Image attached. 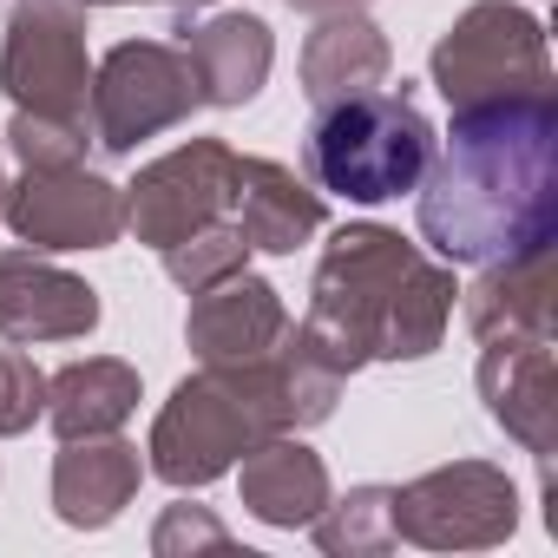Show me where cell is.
<instances>
[{"mask_svg":"<svg viewBox=\"0 0 558 558\" xmlns=\"http://www.w3.org/2000/svg\"><path fill=\"white\" fill-rule=\"evenodd\" d=\"M427 158H434L427 119L388 93H355V99L329 106L310 138L316 178L355 204H388V197L414 191L427 178Z\"/></svg>","mask_w":558,"mask_h":558,"instance_id":"2","label":"cell"},{"mask_svg":"<svg viewBox=\"0 0 558 558\" xmlns=\"http://www.w3.org/2000/svg\"><path fill=\"white\" fill-rule=\"evenodd\" d=\"M421 223L440 256L493 263L551 230V112L486 106L453 125V145L427 184Z\"/></svg>","mask_w":558,"mask_h":558,"instance_id":"1","label":"cell"}]
</instances>
